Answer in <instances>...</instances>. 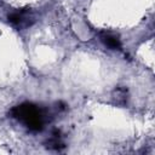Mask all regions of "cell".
Returning a JSON list of instances; mask_svg holds the SVG:
<instances>
[{"instance_id": "obj_1", "label": "cell", "mask_w": 155, "mask_h": 155, "mask_svg": "<svg viewBox=\"0 0 155 155\" xmlns=\"http://www.w3.org/2000/svg\"><path fill=\"white\" fill-rule=\"evenodd\" d=\"M11 114L15 117H18L19 120L25 122V125L30 130H34V131L42 130L44 115L41 114V111L35 105L29 104V103H24L22 105H18V107L13 108Z\"/></svg>"}, {"instance_id": "obj_2", "label": "cell", "mask_w": 155, "mask_h": 155, "mask_svg": "<svg viewBox=\"0 0 155 155\" xmlns=\"http://www.w3.org/2000/svg\"><path fill=\"white\" fill-rule=\"evenodd\" d=\"M101 38H102V41L108 47H110V48H117V50L121 48V44H120V40L117 38H115V36H113L110 34H103Z\"/></svg>"}]
</instances>
